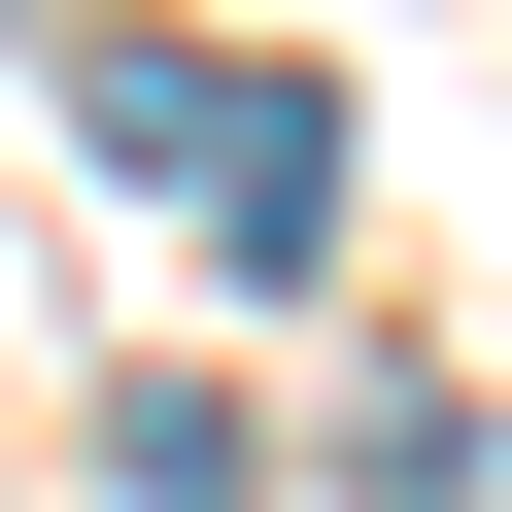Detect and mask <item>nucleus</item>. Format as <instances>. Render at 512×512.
Returning a JSON list of instances; mask_svg holds the SVG:
<instances>
[{
  "label": "nucleus",
  "mask_w": 512,
  "mask_h": 512,
  "mask_svg": "<svg viewBox=\"0 0 512 512\" xmlns=\"http://www.w3.org/2000/svg\"><path fill=\"white\" fill-rule=\"evenodd\" d=\"M103 171L171 239H239V274H308L342 239V69H205V35H103Z\"/></svg>",
  "instance_id": "obj_1"
},
{
  "label": "nucleus",
  "mask_w": 512,
  "mask_h": 512,
  "mask_svg": "<svg viewBox=\"0 0 512 512\" xmlns=\"http://www.w3.org/2000/svg\"><path fill=\"white\" fill-rule=\"evenodd\" d=\"M103 478H137V512H274V410H239V376H137Z\"/></svg>",
  "instance_id": "obj_2"
}]
</instances>
